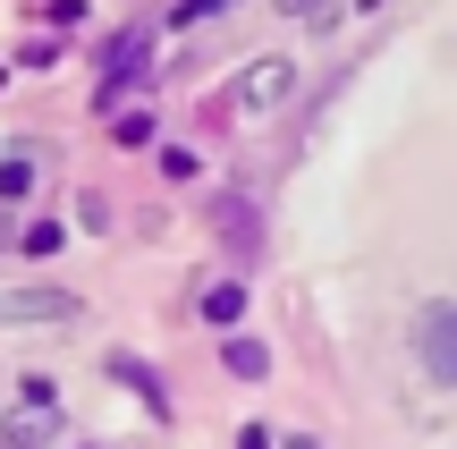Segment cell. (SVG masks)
<instances>
[{"label":"cell","instance_id":"cell-2","mask_svg":"<svg viewBox=\"0 0 457 449\" xmlns=\"http://www.w3.org/2000/svg\"><path fill=\"white\" fill-rule=\"evenodd\" d=\"M228 373H245V382L262 373V348H254V339H228Z\"/></svg>","mask_w":457,"mask_h":449},{"label":"cell","instance_id":"cell-5","mask_svg":"<svg viewBox=\"0 0 457 449\" xmlns=\"http://www.w3.org/2000/svg\"><path fill=\"white\" fill-rule=\"evenodd\" d=\"M212 9H228V0H179V17L195 26V17H212Z\"/></svg>","mask_w":457,"mask_h":449},{"label":"cell","instance_id":"cell-1","mask_svg":"<svg viewBox=\"0 0 457 449\" xmlns=\"http://www.w3.org/2000/svg\"><path fill=\"white\" fill-rule=\"evenodd\" d=\"M415 348H424L432 382H449V390H457V305H432L424 331H415Z\"/></svg>","mask_w":457,"mask_h":449},{"label":"cell","instance_id":"cell-3","mask_svg":"<svg viewBox=\"0 0 457 449\" xmlns=\"http://www.w3.org/2000/svg\"><path fill=\"white\" fill-rule=\"evenodd\" d=\"M237 305H245L237 288H212V297H204V314H212V322H237Z\"/></svg>","mask_w":457,"mask_h":449},{"label":"cell","instance_id":"cell-4","mask_svg":"<svg viewBox=\"0 0 457 449\" xmlns=\"http://www.w3.org/2000/svg\"><path fill=\"white\" fill-rule=\"evenodd\" d=\"M26 187H34V170H26V162H0V195H26Z\"/></svg>","mask_w":457,"mask_h":449}]
</instances>
